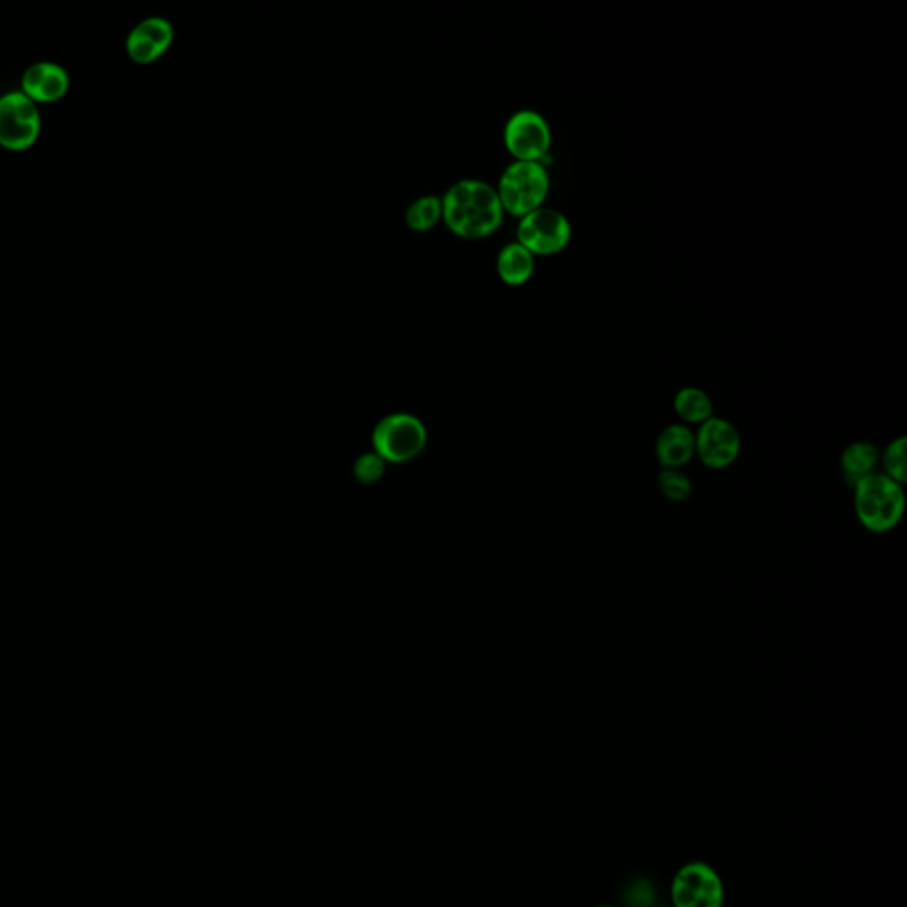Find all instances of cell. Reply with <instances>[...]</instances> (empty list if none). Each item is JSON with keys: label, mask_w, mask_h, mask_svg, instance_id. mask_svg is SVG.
Wrapping results in <instances>:
<instances>
[{"label": "cell", "mask_w": 907, "mask_h": 907, "mask_svg": "<svg viewBox=\"0 0 907 907\" xmlns=\"http://www.w3.org/2000/svg\"><path fill=\"white\" fill-rule=\"evenodd\" d=\"M663 497L670 502L682 503L691 497L693 484L682 470L663 469L657 477Z\"/></svg>", "instance_id": "17"}, {"label": "cell", "mask_w": 907, "mask_h": 907, "mask_svg": "<svg viewBox=\"0 0 907 907\" xmlns=\"http://www.w3.org/2000/svg\"><path fill=\"white\" fill-rule=\"evenodd\" d=\"M385 472V463L378 454H366L355 464V475L363 484L376 483Z\"/></svg>", "instance_id": "20"}, {"label": "cell", "mask_w": 907, "mask_h": 907, "mask_svg": "<svg viewBox=\"0 0 907 907\" xmlns=\"http://www.w3.org/2000/svg\"><path fill=\"white\" fill-rule=\"evenodd\" d=\"M725 883L707 861H688L672 879V907H725Z\"/></svg>", "instance_id": "5"}, {"label": "cell", "mask_w": 907, "mask_h": 907, "mask_svg": "<svg viewBox=\"0 0 907 907\" xmlns=\"http://www.w3.org/2000/svg\"><path fill=\"white\" fill-rule=\"evenodd\" d=\"M674 410L686 424L702 425L713 417V401L697 386H685L674 397Z\"/></svg>", "instance_id": "15"}, {"label": "cell", "mask_w": 907, "mask_h": 907, "mask_svg": "<svg viewBox=\"0 0 907 907\" xmlns=\"http://www.w3.org/2000/svg\"><path fill=\"white\" fill-rule=\"evenodd\" d=\"M175 39V29L164 16H150L131 30L126 50L136 63L150 64L162 58Z\"/></svg>", "instance_id": "10"}, {"label": "cell", "mask_w": 907, "mask_h": 907, "mask_svg": "<svg viewBox=\"0 0 907 907\" xmlns=\"http://www.w3.org/2000/svg\"><path fill=\"white\" fill-rule=\"evenodd\" d=\"M502 203L488 181L463 178L450 184L442 197V218L450 231L467 240L497 232L503 222Z\"/></svg>", "instance_id": "1"}, {"label": "cell", "mask_w": 907, "mask_h": 907, "mask_svg": "<svg viewBox=\"0 0 907 907\" xmlns=\"http://www.w3.org/2000/svg\"><path fill=\"white\" fill-rule=\"evenodd\" d=\"M39 114L35 102L24 92L0 98V144L8 150H27L39 136Z\"/></svg>", "instance_id": "8"}, {"label": "cell", "mask_w": 907, "mask_h": 907, "mask_svg": "<svg viewBox=\"0 0 907 907\" xmlns=\"http://www.w3.org/2000/svg\"><path fill=\"white\" fill-rule=\"evenodd\" d=\"M405 218L411 231H431L442 218V197L435 193L420 195L406 208Z\"/></svg>", "instance_id": "16"}, {"label": "cell", "mask_w": 907, "mask_h": 907, "mask_svg": "<svg viewBox=\"0 0 907 907\" xmlns=\"http://www.w3.org/2000/svg\"><path fill=\"white\" fill-rule=\"evenodd\" d=\"M656 456L662 469H682L695 458V433L685 424L666 425L657 436Z\"/></svg>", "instance_id": "12"}, {"label": "cell", "mask_w": 907, "mask_h": 907, "mask_svg": "<svg viewBox=\"0 0 907 907\" xmlns=\"http://www.w3.org/2000/svg\"><path fill=\"white\" fill-rule=\"evenodd\" d=\"M573 240V226L564 213L553 208L536 209L520 218L516 242L522 243L534 257L557 256Z\"/></svg>", "instance_id": "4"}, {"label": "cell", "mask_w": 907, "mask_h": 907, "mask_svg": "<svg viewBox=\"0 0 907 907\" xmlns=\"http://www.w3.org/2000/svg\"><path fill=\"white\" fill-rule=\"evenodd\" d=\"M24 94L33 102H58L68 92L69 77L63 66L55 63L33 64L22 78Z\"/></svg>", "instance_id": "11"}, {"label": "cell", "mask_w": 907, "mask_h": 907, "mask_svg": "<svg viewBox=\"0 0 907 907\" xmlns=\"http://www.w3.org/2000/svg\"><path fill=\"white\" fill-rule=\"evenodd\" d=\"M550 187V173L542 162L514 159L503 169L495 189L503 212L522 218L545 206Z\"/></svg>", "instance_id": "3"}, {"label": "cell", "mask_w": 907, "mask_h": 907, "mask_svg": "<svg viewBox=\"0 0 907 907\" xmlns=\"http://www.w3.org/2000/svg\"><path fill=\"white\" fill-rule=\"evenodd\" d=\"M598 907H617V906H610V904H603V906H598Z\"/></svg>", "instance_id": "21"}, {"label": "cell", "mask_w": 907, "mask_h": 907, "mask_svg": "<svg viewBox=\"0 0 907 907\" xmlns=\"http://www.w3.org/2000/svg\"><path fill=\"white\" fill-rule=\"evenodd\" d=\"M878 464L879 450L870 442H855V444H851L842 452V458H840L842 478H844V483L851 489L855 488L856 484L861 483L864 478L878 472L876 470L878 469Z\"/></svg>", "instance_id": "14"}, {"label": "cell", "mask_w": 907, "mask_h": 907, "mask_svg": "<svg viewBox=\"0 0 907 907\" xmlns=\"http://www.w3.org/2000/svg\"><path fill=\"white\" fill-rule=\"evenodd\" d=\"M741 454V436L729 420L711 417L695 433V456L711 470L732 467Z\"/></svg>", "instance_id": "9"}, {"label": "cell", "mask_w": 907, "mask_h": 907, "mask_svg": "<svg viewBox=\"0 0 907 907\" xmlns=\"http://www.w3.org/2000/svg\"><path fill=\"white\" fill-rule=\"evenodd\" d=\"M536 271V257L526 251L522 243L511 242L503 245L497 256V273L503 284L511 288L525 285Z\"/></svg>", "instance_id": "13"}, {"label": "cell", "mask_w": 907, "mask_h": 907, "mask_svg": "<svg viewBox=\"0 0 907 907\" xmlns=\"http://www.w3.org/2000/svg\"><path fill=\"white\" fill-rule=\"evenodd\" d=\"M855 511L858 522L872 534H886L900 523L906 509L903 484L884 473L876 472L855 488Z\"/></svg>", "instance_id": "2"}, {"label": "cell", "mask_w": 907, "mask_h": 907, "mask_svg": "<svg viewBox=\"0 0 907 907\" xmlns=\"http://www.w3.org/2000/svg\"><path fill=\"white\" fill-rule=\"evenodd\" d=\"M553 133L541 112L532 108L512 112L503 126V144L514 159L542 162L550 155Z\"/></svg>", "instance_id": "6"}, {"label": "cell", "mask_w": 907, "mask_h": 907, "mask_svg": "<svg viewBox=\"0 0 907 907\" xmlns=\"http://www.w3.org/2000/svg\"><path fill=\"white\" fill-rule=\"evenodd\" d=\"M624 903L629 907L654 906V884L647 879H635L623 895Z\"/></svg>", "instance_id": "19"}, {"label": "cell", "mask_w": 907, "mask_h": 907, "mask_svg": "<svg viewBox=\"0 0 907 907\" xmlns=\"http://www.w3.org/2000/svg\"><path fill=\"white\" fill-rule=\"evenodd\" d=\"M372 444L378 456L391 463H405L419 456L424 449L425 430L417 417L408 413H396L385 417L376 425Z\"/></svg>", "instance_id": "7"}, {"label": "cell", "mask_w": 907, "mask_h": 907, "mask_svg": "<svg viewBox=\"0 0 907 907\" xmlns=\"http://www.w3.org/2000/svg\"><path fill=\"white\" fill-rule=\"evenodd\" d=\"M651 907H672V906H657V904H654V906H651Z\"/></svg>", "instance_id": "22"}, {"label": "cell", "mask_w": 907, "mask_h": 907, "mask_svg": "<svg viewBox=\"0 0 907 907\" xmlns=\"http://www.w3.org/2000/svg\"><path fill=\"white\" fill-rule=\"evenodd\" d=\"M906 445L907 439L904 436L893 439L881 456V463H883V472L881 473H884L886 477L892 478L895 483L903 484V486L907 481Z\"/></svg>", "instance_id": "18"}]
</instances>
